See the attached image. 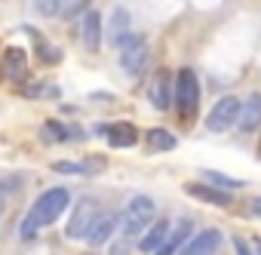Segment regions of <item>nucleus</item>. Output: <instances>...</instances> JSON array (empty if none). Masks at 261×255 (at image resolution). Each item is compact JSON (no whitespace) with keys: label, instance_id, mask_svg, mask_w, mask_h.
<instances>
[{"label":"nucleus","instance_id":"obj_15","mask_svg":"<svg viewBox=\"0 0 261 255\" xmlns=\"http://www.w3.org/2000/svg\"><path fill=\"white\" fill-rule=\"evenodd\" d=\"M25 68H28L25 49H19V46H10V49L4 53V74H7L10 80H22V77H25Z\"/></svg>","mask_w":261,"mask_h":255},{"label":"nucleus","instance_id":"obj_12","mask_svg":"<svg viewBox=\"0 0 261 255\" xmlns=\"http://www.w3.org/2000/svg\"><path fill=\"white\" fill-rule=\"evenodd\" d=\"M98 133L108 136V142L114 148H133L139 142V133L133 123H114V126H98Z\"/></svg>","mask_w":261,"mask_h":255},{"label":"nucleus","instance_id":"obj_20","mask_svg":"<svg viewBox=\"0 0 261 255\" xmlns=\"http://www.w3.org/2000/svg\"><path fill=\"white\" fill-rule=\"evenodd\" d=\"M53 169H56V172H65V175H89V172H95L98 166H89V160H86V163H77V160H59V163H53Z\"/></svg>","mask_w":261,"mask_h":255},{"label":"nucleus","instance_id":"obj_19","mask_svg":"<svg viewBox=\"0 0 261 255\" xmlns=\"http://www.w3.org/2000/svg\"><path fill=\"white\" fill-rule=\"evenodd\" d=\"M203 178H206L209 185L221 188V191H237V188H246V182H243V178H230V175L215 172V169H203Z\"/></svg>","mask_w":261,"mask_h":255},{"label":"nucleus","instance_id":"obj_13","mask_svg":"<svg viewBox=\"0 0 261 255\" xmlns=\"http://www.w3.org/2000/svg\"><path fill=\"white\" fill-rule=\"evenodd\" d=\"M117 227H120V218H117V215H98L95 224H92L89 234H86V243H89V246H105V243L114 237Z\"/></svg>","mask_w":261,"mask_h":255},{"label":"nucleus","instance_id":"obj_11","mask_svg":"<svg viewBox=\"0 0 261 255\" xmlns=\"http://www.w3.org/2000/svg\"><path fill=\"white\" fill-rule=\"evenodd\" d=\"M261 123V92H252L243 105H240V117H237V126L243 133H255Z\"/></svg>","mask_w":261,"mask_h":255},{"label":"nucleus","instance_id":"obj_3","mask_svg":"<svg viewBox=\"0 0 261 255\" xmlns=\"http://www.w3.org/2000/svg\"><path fill=\"white\" fill-rule=\"evenodd\" d=\"M200 105V80H197V71L194 68H178L175 74V108H178V117L191 120L194 111Z\"/></svg>","mask_w":261,"mask_h":255},{"label":"nucleus","instance_id":"obj_9","mask_svg":"<svg viewBox=\"0 0 261 255\" xmlns=\"http://www.w3.org/2000/svg\"><path fill=\"white\" fill-rule=\"evenodd\" d=\"M191 231H194V221H191V218H178V221H172V224H169L166 240L160 243V249H157L154 255H175V252L188 243Z\"/></svg>","mask_w":261,"mask_h":255},{"label":"nucleus","instance_id":"obj_10","mask_svg":"<svg viewBox=\"0 0 261 255\" xmlns=\"http://www.w3.org/2000/svg\"><path fill=\"white\" fill-rule=\"evenodd\" d=\"M185 194H191V197L200 200V203L230 206V191H221V188H215V185H197V182H191V185H185Z\"/></svg>","mask_w":261,"mask_h":255},{"label":"nucleus","instance_id":"obj_2","mask_svg":"<svg viewBox=\"0 0 261 255\" xmlns=\"http://www.w3.org/2000/svg\"><path fill=\"white\" fill-rule=\"evenodd\" d=\"M157 215V206L148 194H136L133 200L126 203V212H123V234L126 237H139Z\"/></svg>","mask_w":261,"mask_h":255},{"label":"nucleus","instance_id":"obj_4","mask_svg":"<svg viewBox=\"0 0 261 255\" xmlns=\"http://www.w3.org/2000/svg\"><path fill=\"white\" fill-rule=\"evenodd\" d=\"M98 215H101V212H98V203H95V200H89V197L77 200V206H74V212H71V221H68L65 234H68L71 240H86V234H89V227L95 224Z\"/></svg>","mask_w":261,"mask_h":255},{"label":"nucleus","instance_id":"obj_26","mask_svg":"<svg viewBox=\"0 0 261 255\" xmlns=\"http://www.w3.org/2000/svg\"><path fill=\"white\" fill-rule=\"evenodd\" d=\"M252 215H261V197H258V200H252Z\"/></svg>","mask_w":261,"mask_h":255},{"label":"nucleus","instance_id":"obj_27","mask_svg":"<svg viewBox=\"0 0 261 255\" xmlns=\"http://www.w3.org/2000/svg\"><path fill=\"white\" fill-rule=\"evenodd\" d=\"M255 252H258V255H261V240H255Z\"/></svg>","mask_w":261,"mask_h":255},{"label":"nucleus","instance_id":"obj_24","mask_svg":"<svg viewBox=\"0 0 261 255\" xmlns=\"http://www.w3.org/2000/svg\"><path fill=\"white\" fill-rule=\"evenodd\" d=\"M133 252V237H117L114 243H111V249H108V255H129Z\"/></svg>","mask_w":261,"mask_h":255},{"label":"nucleus","instance_id":"obj_7","mask_svg":"<svg viewBox=\"0 0 261 255\" xmlns=\"http://www.w3.org/2000/svg\"><path fill=\"white\" fill-rule=\"evenodd\" d=\"M148 98H151V105H154L157 111H169V108L175 105V83L169 80L166 71H157V74L151 77V83H148Z\"/></svg>","mask_w":261,"mask_h":255},{"label":"nucleus","instance_id":"obj_23","mask_svg":"<svg viewBox=\"0 0 261 255\" xmlns=\"http://www.w3.org/2000/svg\"><path fill=\"white\" fill-rule=\"evenodd\" d=\"M83 7H86V0H59V13L65 19H74L77 13H83Z\"/></svg>","mask_w":261,"mask_h":255},{"label":"nucleus","instance_id":"obj_1","mask_svg":"<svg viewBox=\"0 0 261 255\" xmlns=\"http://www.w3.org/2000/svg\"><path fill=\"white\" fill-rule=\"evenodd\" d=\"M68 203H71V191L68 188H49V191H43L34 200V206L28 209V215H25V221L19 227V237L22 240H34L40 234V227H46V224H53V221L62 218V212L68 209Z\"/></svg>","mask_w":261,"mask_h":255},{"label":"nucleus","instance_id":"obj_18","mask_svg":"<svg viewBox=\"0 0 261 255\" xmlns=\"http://www.w3.org/2000/svg\"><path fill=\"white\" fill-rule=\"evenodd\" d=\"M148 145H151L154 151H175L178 139H175V133H169V130H160V126H154V130H148Z\"/></svg>","mask_w":261,"mask_h":255},{"label":"nucleus","instance_id":"obj_6","mask_svg":"<svg viewBox=\"0 0 261 255\" xmlns=\"http://www.w3.org/2000/svg\"><path fill=\"white\" fill-rule=\"evenodd\" d=\"M117 49H120V65H123L126 74H139L145 68V62H148V43H145V37L126 34Z\"/></svg>","mask_w":261,"mask_h":255},{"label":"nucleus","instance_id":"obj_17","mask_svg":"<svg viewBox=\"0 0 261 255\" xmlns=\"http://www.w3.org/2000/svg\"><path fill=\"white\" fill-rule=\"evenodd\" d=\"M129 25H133V16H129L123 7H117V10H114V16H111V40H108L114 49L123 43V37H126V34H133V31H129Z\"/></svg>","mask_w":261,"mask_h":255},{"label":"nucleus","instance_id":"obj_21","mask_svg":"<svg viewBox=\"0 0 261 255\" xmlns=\"http://www.w3.org/2000/svg\"><path fill=\"white\" fill-rule=\"evenodd\" d=\"M46 136H49V142H68L71 126H65L59 120H46Z\"/></svg>","mask_w":261,"mask_h":255},{"label":"nucleus","instance_id":"obj_25","mask_svg":"<svg viewBox=\"0 0 261 255\" xmlns=\"http://www.w3.org/2000/svg\"><path fill=\"white\" fill-rule=\"evenodd\" d=\"M233 252L237 255H252V249H249V243L243 237H233Z\"/></svg>","mask_w":261,"mask_h":255},{"label":"nucleus","instance_id":"obj_14","mask_svg":"<svg viewBox=\"0 0 261 255\" xmlns=\"http://www.w3.org/2000/svg\"><path fill=\"white\" fill-rule=\"evenodd\" d=\"M80 37H83V46L89 53H95L101 46V13H95V10L83 13V31H80Z\"/></svg>","mask_w":261,"mask_h":255},{"label":"nucleus","instance_id":"obj_8","mask_svg":"<svg viewBox=\"0 0 261 255\" xmlns=\"http://www.w3.org/2000/svg\"><path fill=\"white\" fill-rule=\"evenodd\" d=\"M221 249V231L218 227H206L200 234H194L175 255H215Z\"/></svg>","mask_w":261,"mask_h":255},{"label":"nucleus","instance_id":"obj_5","mask_svg":"<svg viewBox=\"0 0 261 255\" xmlns=\"http://www.w3.org/2000/svg\"><path fill=\"white\" fill-rule=\"evenodd\" d=\"M240 98H233V95H224V98H218L215 105H212V111H209V117H206V130L209 133H227L230 126L237 123V117H240Z\"/></svg>","mask_w":261,"mask_h":255},{"label":"nucleus","instance_id":"obj_16","mask_svg":"<svg viewBox=\"0 0 261 255\" xmlns=\"http://www.w3.org/2000/svg\"><path fill=\"white\" fill-rule=\"evenodd\" d=\"M166 234H169V221L166 218H157V221H151V227H148V234L142 237V243H139V249L142 252H157L160 249V243L166 240Z\"/></svg>","mask_w":261,"mask_h":255},{"label":"nucleus","instance_id":"obj_22","mask_svg":"<svg viewBox=\"0 0 261 255\" xmlns=\"http://www.w3.org/2000/svg\"><path fill=\"white\" fill-rule=\"evenodd\" d=\"M31 4H34V13L43 16V19L59 16V0H31Z\"/></svg>","mask_w":261,"mask_h":255}]
</instances>
